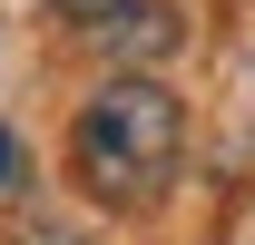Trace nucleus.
Instances as JSON below:
<instances>
[{
	"label": "nucleus",
	"instance_id": "1",
	"mask_svg": "<svg viewBox=\"0 0 255 245\" xmlns=\"http://www.w3.org/2000/svg\"><path fill=\"white\" fill-rule=\"evenodd\" d=\"M187 167V108L167 79H108L69 127V177L98 206H157Z\"/></svg>",
	"mask_w": 255,
	"mask_h": 245
},
{
	"label": "nucleus",
	"instance_id": "2",
	"mask_svg": "<svg viewBox=\"0 0 255 245\" xmlns=\"http://www.w3.org/2000/svg\"><path fill=\"white\" fill-rule=\"evenodd\" d=\"M89 39L108 49V79H157V59L177 49V10H157V0H118L108 20H89Z\"/></svg>",
	"mask_w": 255,
	"mask_h": 245
},
{
	"label": "nucleus",
	"instance_id": "3",
	"mask_svg": "<svg viewBox=\"0 0 255 245\" xmlns=\"http://www.w3.org/2000/svg\"><path fill=\"white\" fill-rule=\"evenodd\" d=\"M49 10H69V20H108L118 0H49Z\"/></svg>",
	"mask_w": 255,
	"mask_h": 245
},
{
	"label": "nucleus",
	"instance_id": "4",
	"mask_svg": "<svg viewBox=\"0 0 255 245\" xmlns=\"http://www.w3.org/2000/svg\"><path fill=\"white\" fill-rule=\"evenodd\" d=\"M0 186H10V127H0Z\"/></svg>",
	"mask_w": 255,
	"mask_h": 245
}]
</instances>
